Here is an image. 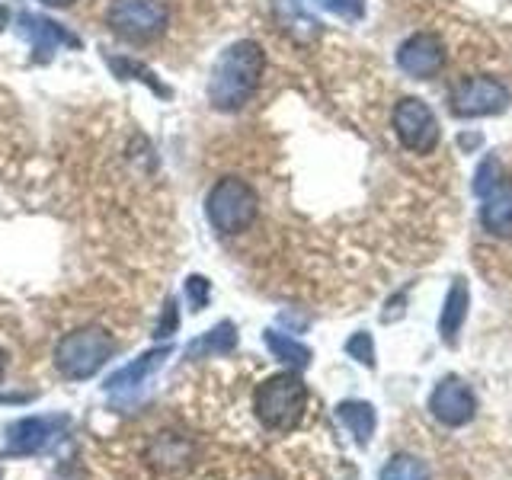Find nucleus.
I'll return each mask as SVG.
<instances>
[{
    "label": "nucleus",
    "mask_w": 512,
    "mask_h": 480,
    "mask_svg": "<svg viewBox=\"0 0 512 480\" xmlns=\"http://www.w3.org/2000/svg\"><path fill=\"white\" fill-rule=\"evenodd\" d=\"M42 7H52V10H64V7H71L77 4V0H39Z\"/></svg>",
    "instance_id": "nucleus-23"
},
{
    "label": "nucleus",
    "mask_w": 512,
    "mask_h": 480,
    "mask_svg": "<svg viewBox=\"0 0 512 480\" xmlns=\"http://www.w3.org/2000/svg\"><path fill=\"white\" fill-rule=\"evenodd\" d=\"M394 132L400 138L407 151L413 154H432L439 144V119L420 96H404L397 106H394Z\"/></svg>",
    "instance_id": "nucleus-7"
},
{
    "label": "nucleus",
    "mask_w": 512,
    "mask_h": 480,
    "mask_svg": "<svg viewBox=\"0 0 512 480\" xmlns=\"http://www.w3.org/2000/svg\"><path fill=\"white\" fill-rule=\"evenodd\" d=\"M468 308H471V288L464 279H455L452 288H448L445 304H442V317H439V333L445 346H458V336L464 320H468Z\"/></svg>",
    "instance_id": "nucleus-13"
},
{
    "label": "nucleus",
    "mask_w": 512,
    "mask_h": 480,
    "mask_svg": "<svg viewBox=\"0 0 512 480\" xmlns=\"http://www.w3.org/2000/svg\"><path fill=\"white\" fill-rule=\"evenodd\" d=\"M266 71V52L260 42L240 39L221 52L208 80V103L218 112H237L250 103Z\"/></svg>",
    "instance_id": "nucleus-1"
},
{
    "label": "nucleus",
    "mask_w": 512,
    "mask_h": 480,
    "mask_svg": "<svg viewBox=\"0 0 512 480\" xmlns=\"http://www.w3.org/2000/svg\"><path fill=\"white\" fill-rule=\"evenodd\" d=\"M308 388L295 372L272 375L253 391V416L266 432H292L308 413Z\"/></svg>",
    "instance_id": "nucleus-2"
},
{
    "label": "nucleus",
    "mask_w": 512,
    "mask_h": 480,
    "mask_svg": "<svg viewBox=\"0 0 512 480\" xmlns=\"http://www.w3.org/2000/svg\"><path fill=\"white\" fill-rule=\"evenodd\" d=\"M4 372H7V352L0 349V378H4Z\"/></svg>",
    "instance_id": "nucleus-25"
},
{
    "label": "nucleus",
    "mask_w": 512,
    "mask_h": 480,
    "mask_svg": "<svg viewBox=\"0 0 512 480\" xmlns=\"http://www.w3.org/2000/svg\"><path fill=\"white\" fill-rule=\"evenodd\" d=\"M317 4L327 13L340 16V20H346V23H356L365 16V0H317Z\"/></svg>",
    "instance_id": "nucleus-20"
},
{
    "label": "nucleus",
    "mask_w": 512,
    "mask_h": 480,
    "mask_svg": "<svg viewBox=\"0 0 512 480\" xmlns=\"http://www.w3.org/2000/svg\"><path fill=\"white\" fill-rule=\"evenodd\" d=\"M20 32L32 42V48L39 52L42 61H48L55 45H71V48H80V39L74 32H68L64 26H58L55 20H45V16H32V13H23L20 16Z\"/></svg>",
    "instance_id": "nucleus-12"
},
{
    "label": "nucleus",
    "mask_w": 512,
    "mask_h": 480,
    "mask_svg": "<svg viewBox=\"0 0 512 480\" xmlns=\"http://www.w3.org/2000/svg\"><path fill=\"white\" fill-rule=\"evenodd\" d=\"M170 13L160 0H112L106 23L128 42H151L167 29Z\"/></svg>",
    "instance_id": "nucleus-6"
},
{
    "label": "nucleus",
    "mask_w": 512,
    "mask_h": 480,
    "mask_svg": "<svg viewBox=\"0 0 512 480\" xmlns=\"http://www.w3.org/2000/svg\"><path fill=\"white\" fill-rule=\"evenodd\" d=\"M256 212H260V202H256V192L247 180L240 176H224L212 186L205 199V215L212 221V228L218 234H244L250 224L256 221Z\"/></svg>",
    "instance_id": "nucleus-4"
},
{
    "label": "nucleus",
    "mask_w": 512,
    "mask_h": 480,
    "mask_svg": "<svg viewBox=\"0 0 512 480\" xmlns=\"http://www.w3.org/2000/svg\"><path fill=\"white\" fill-rule=\"evenodd\" d=\"M346 352H349V356L356 359V362H362L365 368H375V343H372V333L359 330L356 336H349Z\"/></svg>",
    "instance_id": "nucleus-19"
},
{
    "label": "nucleus",
    "mask_w": 512,
    "mask_h": 480,
    "mask_svg": "<svg viewBox=\"0 0 512 480\" xmlns=\"http://www.w3.org/2000/svg\"><path fill=\"white\" fill-rule=\"evenodd\" d=\"M266 346H269V352L276 356L279 362H285V365H292V368H308L311 365V349L308 346H301L298 340H292V336H285V333H279V330H269L266 333Z\"/></svg>",
    "instance_id": "nucleus-16"
},
{
    "label": "nucleus",
    "mask_w": 512,
    "mask_h": 480,
    "mask_svg": "<svg viewBox=\"0 0 512 480\" xmlns=\"http://www.w3.org/2000/svg\"><path fill=\"white\" fill-rule=\"evenodd\" d=\"M234 346H237V330H234V324L224 320V324L212 327L202 340L189 346V356H221V352H231Z\"/></svg>",
    "instance_id": "nucleus-17"
},
{
    "label": "nucleus",
    "mask_w": 512,
    "mask_h": 480,
    "mask_svg": "<svg viewBox=\"0 0 512 480\" xmlns=\"http://www.w3.org/2000/svg\"><path fill=\"white\" fill-rule=\"evenodd\" d=\"M474 192L480 199V224L493 237H512V176L503 173L496 157L477 167Z\"/></svg>",
    "instance_id": "nucleus-5"
},
{
    "label": "nucleus",
    "mask_w": 512,
    "mask_h": 480,
    "mask_svg": "<svg viewBox=\"0 0 512 480\" xmlns=\"http://www.w3.org/2000/svg\"><path fill=\"white\" fill-rule=\"evenodd\" d=\"M429 413L436 416L442 426H468L477 416V397L471 391L468 381H461L455 375L442 378L429 394Z\"/></svg>",
    "instance_id": "nucleus-9"
},
{
    "label": "nucleus",
    "mask_w": 512,
    "mask_h": 480,
    "mask_svg": "<svg viewBox=\"0 0 512 480\" xmlns=\"http://www.w3.org/2000/svg\"><path fill=\"white\" fill-rule=\"evenodd\" d=\"M116 352V340L103 327H80L68 336H61V343L55 346V365L64 378L84 381L93 378L100 368L112 359Z\"/></svg>",
    "instance_id": "nucleus-3"
},
{
    "label": "nucleus",
    "mask_w": 512,
    "mask_h": 480,
    "mask_svg": "<svg viewBox=\"0 0 512 480\" xmlns=\"http://www.w3.org/2000/svg\"><path fill=\"white\" fill-rule=\"evenodd\" d=\"M381 480H429V468L413 455H394L381 468Z\"/></svg>",
    "instance_id": "nucleus-18"
},
{
    "label": "nucleus",
    "mask_w": 512,
    "mask_h": 480,
    "mask_svg": "<svg viewBox=\"0 0 512 480\" xmlns=\"http://www.w3.org/2000/svg\"><path fill=\"white\" fill-rule=\"evenodd\" d=\"M442 64H445V45L432 32H413L397 48V68L416 80L436 77L442 71Z\"/></svg>",
    "instance_id": "nucleus-10"
},
{
    "label": "nucleus",
    "mask_w": 512,
    "mask_h": 480,
    "mask_svg": "<svg viewBox=\"0 0 512 480\" xmlns=\"http://www.w3.org/2000/svg\"><path fill=\"white\" fill-rule=\"evenodd\" d=\"M167 356H170V346H157V349H151V352H144V356H141V359H135L132 365L119 368V372L106 381V388H109V391L135 388V384H141L148 375H154L157 368L164 365V359H167Z\"/></svg>",
    "instance_id": "nucleus-14"
},
{
    "label": "nucleus",
    "mask_w": 512,
    "mask_h": 480,
    "mask_svg": "<svg viewBox=\"0 0 512 480\" xmlns=\"http://www.w3.org/2000/svg\"><path fill=\"white\" fill-rule=\"evenodd\" d=\"M68 429V416H26L10 426L7 455H36Z\"/></svg>",
    "instance_id": "nucleus-11"
},
{
    "label": "nucleus",
    "mask_w": 512,
    "mask_h": 480,
    "mask_svg": "<svg viewBox=\"0 0 512 480\" xmlns=\"http://www.w3.org/2000/svg\"><path fill=\"white\" fill-rule=\"evenodd\" d=\"M176 324H180V314H176V304H173V301H167L164 317H160V327H157V333H154V336H167V333H173V330H176Z\"/></svg>",
    "instance_id": "nucleus-22"
},
{
    "label": "nucleus",
    "mask_w": 512,
    "mask_h": 480,
    "mask_svg": "<svg viewBox=\"0 0 512 480\" xmlns=\"http://www.w3.org/2000/svg\"><path fill=\"white\" fill-rule=\"evenodd\" d=\"M186 295H189L192 304H196V308H205V304H208V279L192 276V279L186 282Z\"/></svg>",
    "instance_id": "nucleus-21"
},
{
    "label": "nucleus",
    "mask_w": 512,
    "mask_h": 480,
    "mask_svg": "<svg viewBox=\"0 0 512 480\" xmlns=\"http://www.w3.org/2000/svg\"><path fill=\"white\" fill-rule=\"evenodd\" d=\"M336 416H340V423L352 432V439H356L362 448L372 442L375 436V407L365 404V400H343L340 407H336Z\"/></svg>",
    "instance_id": "nucleus-15"
},
{
    "label": "nucleus",
    "mask_w": 512,
    "mask_h": 480,
    "mask_svg": "<svg viewBox=\"0 0 512 480\" xmlns=\"http://www.w3.org/2000/svg\"><path fill=\"white\" fill-rule=\"evenodd\" d=\"M512 100L509 87L496 77H468L452 90V112L461 119H480L503 112Z\"/></svg>",
    "instance_id": "nucleus-8"
},
{
    "label": "nucleus",
    "mask_w": 512,
    "mask_h": 480,
    "mask_svg": "<svg viewBox=\"0 0 512 480\" xmlns=\"http://www.w3.org/2000/svg\"><path fill=\"white\" fill-rule=\"evenodd\" d=\"M10 23V10L7 7H0V29H4Z\"/></svg>",
    "instance_id": "nucleus-24"
}]
</instances>
